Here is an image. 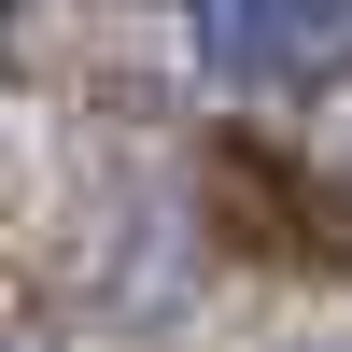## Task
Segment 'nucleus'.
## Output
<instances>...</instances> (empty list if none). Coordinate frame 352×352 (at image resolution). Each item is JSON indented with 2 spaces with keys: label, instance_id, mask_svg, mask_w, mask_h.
<instances>
[{
  "label": "nucleus",
  "instance_id": "nucleus-1",
  "mask_svg": "<svg viewBox=\"0 0 352 352\" xmlns=\"http://www.w3.org/2000/svg\"><path fill=\"white\" fill-rule=\"evenodd\" d=\"M184 43L212 85L268 99V85H310L352 56V0H184Z\"/></svg>",
  "mask_w": 352,
  "mask_h": 352
},
{
  "label": "nucleus",
  "instance_id": "nucleus-2",
  "mask_svg": "<svg viewBox=\"0 0 352 352\" xmlns=\"http://www.w3.org/2000/svg\"><path fill=\"white\" fill-rule=\"evenodd\" d=\"M0 14H14V0H0Z\"/></svg>",
  "mask_w": 352,
  "mask_h": 352
}]
</instances>
